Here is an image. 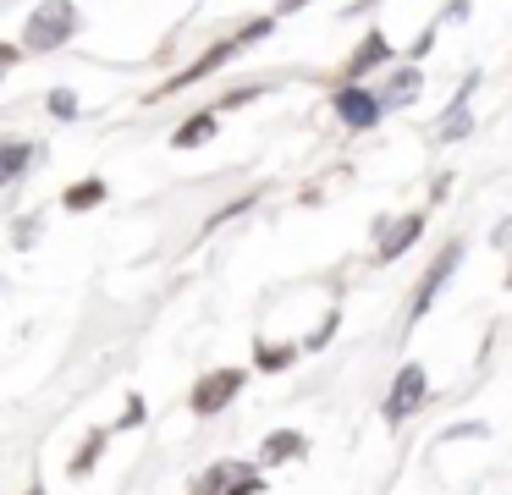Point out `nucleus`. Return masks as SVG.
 <instances>
[{
	"instance_id": "39448f33",
	"label": "nucleus",
	"mask_w": 512,
	"mask_h": 495,
	"mask_svg": "<svg viewBox=\"0 0 512 495\" xmlns=\"http://www.w3.org/2000/svg\"><path fill=\"white\" fill-rule=\"evenodd\" d=\"M457 264H463V242H446V253L430 264V270H424V286H419V297H413V314H424V308H430L435 297H441V286L452 281Z\"/></svg>"
},
{
	"instance_id": "4468645a",
	"label": "nucleus",
	"mask_w": 512,
	"mask_h": 495,
	"mask_svg": "<svg viewBox=\"0 0 512 495\" xmlns=\"http://www.w3.org/2000/svg\"><path fill=\"white\" fill-rule=\"evenodd\" d=\"M94 204H105V182H100V176L67 187V209H94Z\"/></svg>"
},
{
	"instance_id": "a211bd4d",
	"label": "nucleus",
	"mask_w": 512,
	"mask_h": 495,
	"mask_svg": "<svg viewBox=\"0 0 512 495\" xmlns=\"http://www.w3.org/2000/svg\"><path fill=\"white\" fill-rule=\"evenodd\" d=\"M138 424H144V402L133 396V402H127V413L116 418V429H138Z\"/></svg>"
},
{
	"instance_id": "0eeeda50",
	"label": "nucleus",
	"mask_w": 512,
	"mask_h": 495,
	"mask_svg": "<svg viewBox=\"0 0 512 495\" xmlns=\"http://www.w3.org/2000/svg\"><path fill=\"white\" fill-rule=\"evenodd\" d=\"M386 237H380V259H397V253H408L413 242H419V231H424V215L413 209V215H402L397 226H380Z\"/></svg>"
},
{
	"instance_id": "4be33fe9",
	"label": "nucleus",
	"mask_w": 512,
	"mask_h": 495,
	"mask_svg": "<svg viewBox=\"0 0 512 495\" xmlns=\"http://www.w3.org/2000/svg\"><path fill=\"white\" fill-rule=\"evenodd\" d=\"M254 490H259L254 479H237V484H232V490H226V495H254Z\"/></svg>"
},
{
	"instance_id": "f3484780",
	"label": "nucleus",
	"mask_w": 512,
	"mask_h": 495,
	"mask_svg": "<svg viewBox=\"0 0 512 495\" xmlns=\"http://www.w3.org/2000/svg\"><path fill=\"white\" fill-rule=\"evenodd\" d=\"M254 358H259V369H287V363L298 358V347H265V341H259Z\"/></svg>"
},
{
	"instance_id": "ddd939ff",
	"label": "nucleus",
	"mask_w": 512,
	"mask_h": 495,
	"mask_svg": "<svg viewBox=\"0 0 512 495\" xmlns=\"http://www.w3.org/2000/svg\"><path fill=\"white\" fill-rule=\"evenodd\" d=\"M28 160H34V143H6V160H0V182L12 187L17 176L28 171Z\"/></svg>"
},
{
	"instance_id": "6e6552de",
	"label": "nucleus",
	"mask_w": 512,
	"mask_h": 495,
	"mask_svg": "<svg viewBox=\"0 0 512 495\" xmlns=\"http://www.w3.org/2000/svg\"><path fill=\"white\" fill-rule=\"evenodd\" d=\"M386 33H364V44L353 50V61H347V77H364V72H375L380 61H386Z\"/></svg>"
},
{
	"instance_id": "423d86ee",
	"label": "nucleus",
	"mask_w": 512,
	"mask_h": 495,
	"mask_svg": "<svg viewBox=\"0 0 512 495\" xmlns=\"http://www.w3.org/2000/svg\"><path fill=\"white\" fill-rule=\"evenodd\" d=\"M474 83H479V77L468 72L463 88H457V99H452V110H446V121H441V143L468 138V132H474V110H468V94H474Z\"/></svg>"
},
{
	"instance_id": "20e7f679",
	"label": "nucleus",
	"mask_w": 512,
	"mask_h": 495,
	"mask_svg": "<svg viewBox=\"0 0 512 495\" xmlns=\"http://www.w3.org/2000/svg\"><path fill=\"white\" fill-rule=\"evenodd\" d=\"M331 105H336V116H342L353 132H364V127H375V121H380V110H386V99H375L369 88H342V94H336Z\"/></svg>"
},
{
	"instance_id": "6ab92c4d",
	"label": "nucleus",
	"mask_w": 512,
	"mask_h": 495,
	"mask_svg": "<svg viewBox=\"0 0 512 495\" xmlns=\"http://www.w3.org/2000/svg\"><path fill=\"white\" fill-rule=\"evenodd\" d=\"M34 231H39V220H17V248H28V242H34Z\"/></svg>"
},
{
	"instance_id": "f8f14e48",
	"label": "nucleus",
	"mask_w": 512,
	"mask_h": 495,
	"mask_svg": "<svg viewBox=\"0 0 512 495\" xmlns=\"http://www.w3.org/2000/svg\"><path fill=\"white\" fill-rule=\"evenodd\" d=\"M303 451V435L298 429H276V435H265V462H287Z\"/></svg>"
},
{
	"instance_id": "f03ea898",
	"label": "nucleus",
	"mask_w": 512,
	"mask_h": 495,
	"mask_svg": "<svg viewBox=\"0 0 512 495\" xmlns=\"http://www.w3.org/2000/svg\"><path fill=\"white\" fill-rule=\"evenodd\" d=\"M424 391H430V380H424V363H402L397 380H391L386 391V424H402V418H413L424 407Z\"/></svg>"
},
{
	"instance_id": "2eb2a0df",
	"label": "nucleus",
	"mask_w": 512,
	"mask_h": 495,
	"mask_svg": "<svg viewBox=\"0 0 512 495\" xmlns=\"http://www.w3.org/2000/svg\"><path fill=\"white\" fill-rule=\"evenodd\" d=\"M100 451H105V429H100V435H89V440L78 446V457H72V473L83 479V473H89L94 462H100Z\"/></svg>"
},
{
	"instance_id": "dca6fc26",
	"label": "nucleus",
	"mask_w": 512,
	"mask_h": 495,
	"mask_svg": "<svg viewBox=\"0 0 512 495\" xmlns=\"http://www.w3.org/2000/svg\"><path fill=\"white\" fill-rule=\"evenodd\" d=\"M50 116H56V121H78V94H72V88H50Z\"/></svg>"
},
{
	"instance_id": "f257e3e1",
	"label": "nucleus",
	"mask_w": 512,
	"mask_h": 495,
	"mask_svg": "<svg viewBox=\"0 0 512 495\" xmlns=\"http://www.w3.org/2000/svg\"><path fill=\"white\" fill-rule=\"evenodd\" d=\"M72 33H78V6H72V0H45V6H34V17H28L23 44L45 55V50H61Z\"/></svg>"
},
{
	"instance_id": "5701e85b",
	"label": "nucleus",
	"mask_w": 512,
	"mask_h": 495,
	"mask_svg": "<svg viewBox=\"0 0 512 495\" xmlns=\"http://www.w3.org/2000/svg\"><path fill=\"white\" fill-rule=\"evenodd\" d=\"M298 6H309V0H281V11H298Z\"/></svg>"
},
{
	"instance_id": "412c9836",
	"label": "nucleus",
	"mask_w": 512,
	"mask_h": 495,
	"mask_svg": "<svg viewBox=\"0 0 512 495\" xmlns=\"http://www.w3.org/2000/svg\"><path fill=\"white\" fill-rule=\"evenodd\" d=\"M490 242H496V248H512V220H501L496 237H490Z\"/></svg>"
},
{
	"instance_id": "1a4fd4ad",
	"label": "nucleus",
	"mask_w": 512,
	"mask_h": 495,
	"mask_svg": "<svg viewBox=\"0 0 512 495\" xmlns=\"http://www.w3.org/2000/svg\"><path fill=\"white\" fill-rule=\"evenodd\" d=\"M237 44H243V39H226V44H215V50H204V55H199V66H188V72H177V83H171V88H188V83H199L204 72H215V66H226V61H232V50H237Z\"/></svg>"
},
{
	"instance_id": "7ed1b4c3",
	"label": "nucleus",
	"mask_w": 512,
	"mask_h": 495,
	"mask_svg": "<svg viewBox=\"0 0 512 495\" xmlns=\"http://www.w3.org/2000/svg\"><path fill=\"white\" fill-rule=\"evenodd\" d=\"M243 391V369H215V374H204L199 385H193V413H221L232 396Z\"/></svg>"
},
{
	"instance_id": "9d476101",
	"label": "nucleus",
	"mask_w": 512,
	"mask_h": 495,
	"mask_svg": "<svg viewBox=\"0 0 512 495\" xmlns=\"http://www.w3.org/2000/svg\"><path fill=\"white\" fill-rule=\"evenodd\" d=\"M419 88H424V72H419V66H402V72L391 77V88H386V105H413Z\"/></svg>"
},
{
	"instance_id": "aec40b11",
	"label": "nucleus",
	"mask_w": 512,
	"mask_h": 495,
	"mask_svg": "<svg viewBox=\"0 0 512 495\" xmlns=\"http://www.w3.org/2000/svg\"><path fill=\"white\" fill-rule=\"evenodd\" d=\"M468 435H485L479 424H457V429H446V440H468Z\"/></svg>"
},
{
	"instance_id": "b1692460",
	"label": "nucleus",
	"mask_w": 512,
	"mask_h": 495,
	"mask_svg": "<svg viewBox=\"0 0 512 495\" xmlns=\"http://www.w3.org/2000/svg\"><path fill=\"white\" fill-rule=\"evenodd\" d=\"M507 286H512V275H507Z\"/></svg>"
},
{
	"instance_id": "9b49d317",
	"label": "nucleus",
	"mask_w": 512,
	"mask_h": 495,
	"mask_svg": "<svg viewBox=\"0 0 512 495\" xmlns=\"http://www.w3.org/2000/svg\"><path fill=\"white\" fill-rule=\"evenodd\" d=\"M215 127H221V121H215V110H204V116L182 121V127H177V138H171V143H177V149H199L204 138H215Z\"/></svg>"
}]
</instances>
